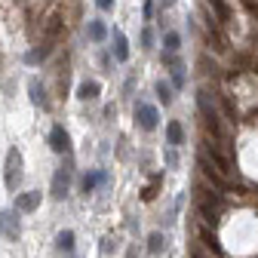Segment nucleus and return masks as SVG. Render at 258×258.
Listing matches in <instances>:
<instances>
[{
	"instance_id": "nucleus-7",
	"label": "nucleus",
	"mask_w": 258,
	"mask_h": 258,
	"mask_svg": "<svg viewBox=\"0 0 258 258\" xmlns=\"http://www.w3.org/2000/svg\"><path fill=\"white\" fill-rule=\"evenodd\" d=\"M0 231H4L7 240H19V237H22V221H19V215H16L13 209H4V212H0Z\"/></svg>"
},
{
	"instance_id": "nucleus-17",
	"label": "nucleus",
	"mask_w": 258,
	"mask_h": 258,
	"mask_svg": "<svg viewBox=\"0 0 258 258\" xmlns=\"http://www.w3.org/2000/svg\"><path fill=\"white\" fill-rule=\"evenodd\" d=\"M102 181H108V172H102V169H95V172H89V175L83 178V194H92V190L99 187Z\"/></svg>"
},
{
	"instance_id": "nucleus-13",
	"label": "nucleus",
	"mask_w": 258,
	"mask_h": 258,
	"mask_svg": "<svg viewBox=\"0 0 258 258\" xmlns=\"http://www.w3.org/2000/svg\"><path fill=\"white\" fill-rule=\"evenodd\" d=\"M28 92H31V102H34L37 108H43V111L49 108V99H46V89L40 86V80H37V77H31V80H28Z\"/></svg>"
},
{
	"instance_id": "nucleus-27",
	"label": "nucleus",
	"mask_w": 258,
	"mask_h": 258,
	"mask_svg": "<svg viewBox=\"0 0 258 258\" xmlns=\"http://www.w3.org/2000/svg\"><path fill=\"white\" fill-rule=\"evenodd\" d=\"M102 252H105V255L117 252V237H105V240H102Z\"/></svg>"
},
{
	"instance_id": "nucleus-6",
	"label": "nucleus",
	"mask_w": 258,
	"mask_h": 258,
	"mask_svg": "<svg viewBox=\"0 0 258 258\" xmlns=\"http://www.w3.org/2000/svg\"><path fill=\"white\" fill-rule=\"evenodd\" d=\"M136 123H139V129H145V133H154V129H157V123H160V114H157V108H154V105H145V102H139V105H136Z\"/></svg>"
},
{
	"instance_id": "nucleus-32",
	"label": "nucleus",
	"mask_w": 258,
	"mask_h": 258,
	"mask_svg": "<svg viewBox=\"0 0 258 258\" xmlns=\"http://www.w3.org/2000/svg\"><path fill=\"white\" fill-rule=\"evenodd\" d=\"M160 7H163V10H169V7H175V0H160Z\"/></svg>"
},
{
	"instance_id": "nucleus-29",
	"label": "nucleus",
	"mask_w": 258,
	"mask_h": 258,
	"mask_svg": "<svg viewBox=\"0 0 258 258\" xmlns=\"http://www.w3.org/2000/svg\"><path fill=\"white\" fill-rule=\"evenodd\" d=\"M172 83H175V86H184V71H181V64H178V68H172Z\"/></svg>"
},
{
	"instance_id": "nucleus-15",
	"label": "nucleus",
	"mask_w": 258,
	"mask_h": 258,
	"mask_svg": "<svg viewBox=\"0 0 258 258\" xmlns=\"http://www.w3.org/2000/svg\"><path fill=\"white\" fill-rule=\"evenodd\" d=\"M99 92H102V86L95 83V80H83L77 86V99L80 102H92V99H99Z\"/></svg>"
},
{
	"instance_id": "nucleus-23",
	"label": "nucleus",
	"mask_w": 258,
	"mask_h": 258,
	"mask_svg": "<svg viewBox=\"0 0 258 258\" xmlns=\"http://www.w3.org/2000/svg\"><path fill=\"white\" fill-rule=\"evenodd\" d=\"M157 95H160V102H163V105H172V99H175V95H172V86H169L166 80L157 83Z\"/></svg>"
},
{
	"instance_id": "nucleus-26",
	"label": "nucleus",
	"mask_w": 258,
	"mask_h": 258,
	"mask_svg": "<svg viewBox=\"0 0 258 258\" xmlns=\"http://www.w3.org/2000/svg\"><path fill=\"white\" fill-rule=\"evenodd\" d=\"M221 105H224V114H228V117H231L234 123L240 120V111H237V105H234V102L228 99V95H224V99H221Z\"/></svg>"
},
{
	"instance_id": "nucleus-11",
	"label": "nucleus",
	"mask_w": 258,
	"mask_h": 258,
	"mask_svg": "<svg viewBox=\"0 0 258 258\" xmlns=\"http://www.w3.org/2000/svg\"><path fill=\"white\" fill-rule=\"evenodd\" d=\"M200 169H203V175H206V178H209V181H212L215 187H224V190H228V187H234V184H231L228 178H221V175H218V169H215V166L209 163V160H206L203 154H200Z\"/></svg>"
},
{
	"instance_id": "nucleus-28",
	"label": "nucleus",
	"mask_w": 258,
	"mask_h": 258,
	"mask_svg": "<svg viewBox=\"0 0 258 258\" xmlns=\"http://www.w3.org/2000/svg\"><path fill=\"white\" fill-rule=\"evenodd\" d=\"M142 46H145V49L154 46V31H151V28H142Z\"/></svg>"
},
{
	"instance_id": "nucleus-16",
	"label": "nucleus",
	"mask_w": 258,
	"mask_h": 258,
	"mask_svg": "<svg viewBox=\"0 0 258 258\" xmlns=\"http://www.w3.org/2000/svg\"><path fill=\"white\" fill-rule=\"evenodd\" d=\"M181 142H184V129H181V123H178V120H169V123H166V145L178 148Z\"/></svg>"
},
{
	"instance_id": "nucleus-12",
	"label": "nucleus",
	"mask_w": 258,
	"mask_h": 258,
	"mask_svg": "<svg viewBox=\"0 0 258 258\" xmlns=\"http://www.w3.org/2000/svg\"><path fill=\"white\" fill-rule=\"evenodd\" d=\"M61 31H64V22H61L58 13H52V16L46 19V25H43V37H46V43L58 40V37H61Z\"/></svg>"
},
{
	"instance_id": "nucleus-21",
	"label": "nucleus",
	"mask_w": 258,
	"mask_h": 258,
	"mask_svg": "<svg viewBox=\"0 0 258 258\" xmlns=\"http://www.w3.org/2000/svg\"><path fill=\"white\" fill-rule=\"evenodd\" d=\"M163 249H166V237H163V234H151V237H148V252H151V255H160Z\"/></svg>"
},
{
	"instance_id": "nucleus-10",
	"label": "nucleus",
	"mask_w": 258,
	"mask_h": 258,
	"mask_svg": "<svg viewBox=\"0 0 258 258\" xmlns=\"http://www.w3.org/2000/svg\"><path fill=\"white\" fill-rule=\"evenodd\" d=\"M40 206V190H28L16 197V212H34Z\"/></svg>"
},
{
	"instance_id": "nucleus-33",
	"label": "nucleus",
	"mask_w": 258,
	"mask_h": 258,
	"mask_svg": "<svg viewBox=\"0 0 258 258\" xmlns=\"http://www.w3.org/2000/svg\"><path fill=\"white\" fill-rule=\"evenodd\" d=\"M190 258H203V255H200V252H190Z\"/></svg>"
},
{
	"instance_id": "nucleus-14",
	"label": "nucleus",
	"mask_w": 258,
	"mask_h": 258,
	"mask_svg": "<svg viewBox=\"0 0 258 258\" xmlns=\"http://www.w3.org/2000/svg\"><path fill=\"white\" fill-rule=\"evenodd\" d=\"M86 37H89L92 43H102V40L108 37V25H105L102 19H89V25H86Z\"/></svg>"
},
{
	"instance_id": "nucleus-19",
	"label": "nucleus",
	"mask_w": 258,
	"mask_h": 258,
	"mask_svg": "<svg viewBox=\"0 0 258 258\" xmlns=\"http://www.w3.org/2000/svg\"><path fill=\"white\" fill-rule=\"evenodd\" d=\"M163 46H166V52H178L181 49V34H178V31H166V34H163Z\"/></svg>"
},
{
	"instance_id": "nucleus-30",
	"label": "nucleus",
	"mask_w": 258,
	"mask_h": 258,
	"mask_svg": "<svg viewBox=\"0 0 258 258\" xmlns=\"http://www.w3.org/2000/svg\"><path fill=\"white\" fill-rule=\"evenodd\" d=\"M95 4H99V10H105V13L114 10V0H95Z\"/></svg>"
},
{
	"instance_id": "nucleus-8",
	"label": "nucleus",
	"mask_w": 258,
	"mask_h": 258,
	"mask_svg": "<svg viewBox=\"0 0 258 258\" xmlns=\"http://www.w3.org/2000/svg\"><path fill=\"white\" fill-rule=\"evenodd\" d=\"M49 148L55 154H68L71 151V136L64 133V126H52V133H49Z\"/></svg>"
},
{
	"instance_id": "nucleus-5",
	"label": "nucleus",
	"mask_w": 258,
	"mask_h": 258,
	"mask_svg": "<svg viewBox=\"0 0 258 258\" xmlns=\"http://www.w3.org/2000/svg\"><path fill=\"white\" fill-rule=\"evenodd\" d=\"M197 206H200V215L212 224L218 218V212H221V197L212 194V190H197Z\"/></svg>"
},
{
	"instance_id": "nucleus-31",
	"label": "nucleus",
	"mask_w": 258,
	"mask_h": 258,
	"mask_svg": "<svg viewBox=\"0 0 258 258\" xmlns=\"http://www.w3.org/2000/svg\"><path fill=\"white\" fill-rule=\"evenodd\" d=\"M154 16V0H145V19Z\"/></svg>"
},
{
	"instance_id": "nucleus-22",
	"label": "nucleus",
	"mask_w": 258,
	"mask_h": 258,
	"mask_svg": "<svg viewBox=\"0 0 258 258\" xmlns=\"http://www.w3.org/2000/svg\"><path fill=\"white\" fill-rule=\"evenodd\" d=\"M209 4H212V10H215V16H218V22H231V7L228 4H224V0H209Z\"/></svg>"
},
{
	"instance_id": "nucleus-3",
	"label": "nucleus",
	"mask_w": 258,
	"mask_h": 258,
	"mask_svg": "<svg viewBox=\"0 0 258 258\" xmlns=\"http://www.w3.org/2000/svg\"><path fill=\"white\" fill-rule=\"evenodd\" d=\"M71 175H74V163H71V160H68V163H61V166L55 169V175H52V187H49V194H52L55 200H64V197H68Z\"/></svg>"
},
{
	"instance_id": "nucleus-2",
	"label": "nucleus",
	"mask_w": 258,
	"mask_h": 258,
	"mask_svg": "<svg viewBox=\"0 0 258 258\" xmlns=\"http://www.w3.org/2000/svg\"><path fill=\"white\" fill-rule=\"evenodd\" d=\"M203 157L209 160V163L218 169V175L221 178H228V175H234L237 169H234V160H231V154H224L221 148H215L212 142H206V151H203Z\"/></svg>"
},
{
	"instance_id": "nucleus-24",
	"label": "nucleus",
	"mask_w": 258,
	"mask_h": 258,
	"mask_svg": "<svg viewBox=\"0 0 258 258\" xmlns=\"http://www.w3.org/2000/svg\"><path fill=\"white\" fill-rule=\"evenodd\" d=\"M200 240H203V243H206V246H209V249H212L215 255L221 252V246H218V237H215V234H212L209 228H200Z\"/></svg>"
},
{
	"instance_id": "nucleus-9",
	"label": "nucleus",
	"mask_w": 258,
	"mask_h": 258,
	"mask_svg": "<svg viewBox=\"0 0 258 258\" xmlns=\"http://www.w3.org/2000/svg\"><path fill=\"white\" fill-rule=\"evenodd\" d=\"M111 40H114V58L117 61H129V40H126V34L120 28L111 31Z\"/></svg>"
},
{
	"instance_id": "nucleus-4",
	"label": "nucleus",
	"mask_w": 258,
	"mask_h": 258,
	"mask_svg": "<svg viewBox=\"0 0 258 258\" xmlns=\"http://www.w3.org/2000/svg\"><path fill=\"white\" fill-rule=\"evenodd\" d=\"M4 181H7V190H16L22 184V154H19V148H10V154H7Z\"/></svg>"
},
{
	"instance_id": "nucleus-18",
	"label": "nucleus",
	"mask_w": 258,
	"mask_h": 258,
	"mask_svg": "<svg viewBox=\"0 0 258 258\" xmlns=\"http://www.w3.org/2000/svg\"><path fill=\"white\" fill-rule=\"evenodd\" d=\"M49 52H52V43H43V46H37V49H31V52L25 55V61H28V64L46 61V58H49Z\"/></svg>"
},
{
	"instance_id": "nucleus-1",
	"label": "nucleus",
	"mask_w": 258,
	"mask_h": 258,
	"mask_svg": "<svg viewBox=\"0 0 258 258\" xmlns=\"http://www.w3.org/2000/svg\"><path fill=\"white\" fill-rule=\"evenodd\" d=\"M197 108H200V114H203L206 129L218 139V136H221V120H218V111H215L212 102H209V92H206V89H197Z\"/></svg>"
},
{
	"instance_id": "nucleus-20",
	"label": "nucleus",
	"mask_w": 258,
	"mask_h": 258,
	"mask_svg": "<svg viewBox=\"0 0 258 258\" xmlns=\"http://www.w3.org/2000/svg\"><path fill=\"white\" fill-rule=\"evenodd\" d=\"M74 240H77L74 231H61V234L55 237V246H58L61 252H71V249H74Z\"/></svg>"
},
{
	"instance_id": "nucleus-25",
	"label": "nucleus",
	"mask_w": 258,
	"mask_h": 258,
	"mask_svg": "<svg viewBox=\"0 0 258 258\" xmlns=\"http://www.w3.org/2000/svg\"><path fill=\"white\" fill-rule=\"evenodd\" d=\"M160 181H163V175H154V178H151V184H148V187H145V194H142V200H145V203H151V200L157 197V187H160Z\"/></svg>"
}]
</instances>
